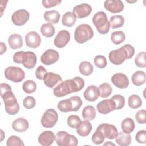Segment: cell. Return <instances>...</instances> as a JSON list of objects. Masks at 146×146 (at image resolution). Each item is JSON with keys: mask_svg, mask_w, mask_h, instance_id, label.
<instances>
[{"mask_svg": "<svg viewBox=\"0 0 146 146\" xmlns=\"http://www.w3.org/2000/svg\"><path fill=\"white\" fill-rule=\"evenodd\" d=\"M134 54V47L131 44H125L120 48L111 51L108 57L112 63L115 65H120L126 59H131Z\"/></svg>", "mask_w": 146, "mask_h": 146, "instance_id": "cell-1", "label": "cell"}, {"mask_svg": "<svg viewBox=\"0 0 146 146\" xmlns=\"http://www.w3.org/2000/svg\"><path fill=\"white\" fill-rule=\"evenodd\" d=\"M1 96L3 100L6 112L11 115L17 114L19 110V105L11 88L1 92Z\"/></svg>", "mask_w": 146, "mask_h": 146, "instance_id": "cell-2", "label": "cell"}, {"mask_svg": "<svg viewBox=\"0 0 146 146\" xmlns=\"http://www.w3.org/2000/svg\"><path fill=\"white\" fill-rule=\"evenodd\" d=\"M13 61L16 63H22L28 69L33 68L37 62L35 54L32 51H18L15 52L13 57Z\"/></svg>", "mask_w": 146, "mask_h": 146, "instance_id": "cell-3", "label": "cell"}, {"mask_svg": "<svg viewBox=\"0 0 146 146\" xmlns=\"http://www.w3.org/2000/svg\"><path fill=\"white\" fill-rule=\"evenodd\" d=\"M94 36L92 27L88 24H81L77 26L74 32V38L78 43H84Z\"/></svg>", "mask_w": 146, "mask_h": 146, "instance_id": "cell-4", "label": "cell"}, {"mask_svg": "<svg viewBox=\"0 0 146 146\" xmlns=\"http://www.w3.org/2000/svg\"><path fill=\"white\" fill-rule=\"evenodd\" d=\"M92 23L101 34H106L110 30V23L108 21L106 14L103 11H98L94 14Z\"/></svg>", "mask_w": 146, "mask_h": 146, "instance_id": "cell-5", "label": "cell"}, {"mask_svg": "<svg viewBox=\"0 0 146 146\" xmlns=\"http://www.w3.org/2000/svg\"><path fill=\"white\" fill-rule=\"evenodd\" d=\"M55 136L56 142L59 146H76L78 144L77 138L66 131H59Z\"/></svg>", "mask_w": 146, "mask_h": 146, "instance_id": "cell-6", "label": "cell"}, {"mask_svg": "<svg viewBox=\"0 0 146 146\" xmlns=\"http://www.w3.org/2000/svg\"><path fill=\"white\" fill-rule=\"evenodd\" d=\"M5 78L15 83H19L22 81L25 76L24 71L18 67L9 66L5 70Z\"/></svg>", "mask_w": 146, "mask_h": 146, "instance_id": "cell-7", "label": "cell"}, {"mask_svg": "<svg viewBox=\"0 0 146 146\" xmlns=\"http://www.w3.org/2000/svg\"><path fill=\"white\" fill-rule=\"evenodd\" d=\"M58 120V115L56 111L52 108H50L43 113L41 119V124L44 128H50L56 124Z\"/></svg>", "mask_w": 146, "mask_h": 146, "instance_id": "cell-8", "label": "cell"}, {"mask_svg": "<svg viewBox=\"0 0 146 146\" xmlns=\"http://www.w3.org/2000/svg\"><path fill=\"white\" fill-rule=\"evenodd\" d=\"M53 92L54 95L58 98L63 97L74 92L71 80L67 79L60 82L54 88Z\"/></svg>", "mask_w": 146, "mask_h": 146, "instance_id": "cell-9", "label": "cell"}, {"mask_svg": "<svg viewBox=\"0 0 146 146\" xmlns=\"http://www.w3.org/2000/svg\"><path fill=\"white\" fill-rule=\"evenodd\" d=\"M29 13L25 9H19L14 12L11 15V21L16 26H22L29 19Z\"/></svg>", "mask_w": 146, "mask_h": 146, "instance_id": "cell-10", "label": "cell"}, {"mask_svg": "<svg viewBox=\"0 0 146 146\" xmlns=\"http://www.w3.org/2000/svg\"><path fill=\"white\" fill-rule=\"evenodd\" d=\"M59 59V54L58 52L53 49H48L46 50L40 57L42 63L47 66L55 63Z\"/></svg>", "mask_w": 146, "mask_h": 146, "instance_id": "cell-11", "label": "cell"}, {"mask_svg": "<svg viewBox=\"0 0 146 146\" xmlns=\"http://www.w3.org/2000/svg\"><path fill=\"white\" fill-rule=\"evenodd\" d=\"M97 129L103 133L105 138L108 139H113L116 138L118 134L117 128L112 124L103 123L100 124L97 127Z\"/></svg>", "mask_w": 146, "mask_h": 146, "instance_id": "cell-12", "label": "cell"}, {"mask_svg": "<svg viewBox=\"0 0 146 146\" xmlns=\"http://www.w3.org/2000/svg\"><path fill=\"white\" fill-rule=\"evenodd\" d=\"M96 108L100 113L106 115L115 110L116 105L111 99H107L99 102L97 104Z\"/></svg>", "mask_w": 146, "mask_h": 146, "instance_id": "cell-13", "label": "cell"}, {"mask_svg": "<svg viewBox=\"0 0 146 146\" xmlns=\"http://www.w3.org/2000/svg\"><path fill=\"white\" fill-rule=\"evenodd\" d=\"M25 42L27 47L36 48L40 46L41 38L40 35L36 31H31L26 34L25 36Z\"/></svg>", "mask_w": 146, "mask_h": 146, "instance_id": "cell-14", "label": "cell"}, {"mask_svg": "<svg viewBox=\"0 0 146 146\" xmlns=\"http://www.w3.org/2000/svg\"><path fill=\"white\" fill-rule=\"evenodd\" d=\"M70 40V34L66 30H60L54 39V43L58 48L65 47Z\"/></svg>", "mask_w": 146, "mask_h": 146, "instance_id": "cell-15", "label": "cell"}, {"mask_svg": "<svg viewBox=\"0 0 146 146\" xmlns=\"http://www.w3.org/2000/svg\"><path fill=\"white\" fill-rule=\"evenodd\" d=\"M92 11L91 6L88 3H82L75 6L73 8L72 13L76 18H83L88 17Z\"/></svg>", "mask_w": 146, "mask_h": 146, "instance_id": "cell-16", "label": "cell"}, {"mask_svg": "<svg viewBox=\"0 0 146 146\" xmlns=\"http://www.w3.org/2000/svg\"><path fill=\"white\" fill-rule=\"evenodd\" d=\"M104 7L112 13H117L122 11L124 6L121 0H107L104 2Z\"/></svg>", "mask_w": 146, "mask_h": 146, "instance_id": "cell-17", "label": "cell"}, {"mask_svg": "<svg viewBox=\"0 0 146 146\" xmlns=\"http://www.w3.org/2000/svg\"><path fill=\"white\" fill-rule=\"evenodd\" d=\"M112 83L117 88H126L129 85V79L126 75L123 73H116L111 78Z\"/></svg>", "mask_w": 146, "mask_h": 146, "instance_id": "cell-18", "label": "cell"}, {"mask_svg": "<svg viewBox=\"0 0 146 146\" xmlns=\"http://www.w3.org/2000/svg\"><path fill=\"white\" fill-rule=\"evenodd\" d=\"M44 84L50 88H53L59 82L62 81V77L57 74L49 72H46L43 78Z\"/></svg>", "mask_w": 146, "mask_h": 146, "instance_id": "cell-19", "label": "cell"}, {"mask_svg": "<svg viewBox=\"0 0 146 146\" xmlns=\"http://www.w3.org/2000/svg\"><path fill=\"white\" fill-rule=\"evenodd\" d=\"M56 140L54 133L50 131H45L40 134L38 137V141L43 146L51 145Z\"/></svg>", "mask_w": 146, "mask_h": 146, "instance_id": "cell-20", "label": "cell"}, {"mask_svg": "<svg viewBox=\"0 0 146 146\" xmlns=\"http://www.w3.org/2000/svg\"><path fill=\"white\" fill-rule=\"evenodd\" d=\"M85 99L88 102H94L99 96L98 88L95 85L88 86L83 93Z\"/></svg>", "mask_w": 146, "mask_h": 146, "instance_id": "cell-21", "label": "cell"}, {"mask_svg": "<svg viewBox=\"0 0 146 146\" xmlns=\"http://www.w3.org/2000/svg\"><path fill=\"white\" fill-rule=\"evenodd\" d=\"M13 129L18 132H23L29 128V123L26 119L19 117L13 121L12 123Z\"/></svg>", "mask_w": 146, "mask_h": 146, "instance_id": "cell-22", "label": "cell"}, {"mask_svg": "<svg viewBox=\"0 0 146 146\" xmlns=\"http://www.w3.org/2000/svg\"><path fill=\"white\" fill-rule=\"evenodd\" d=\"M8 43L11 48L16 50L20 48L23 46L22 38L20 34H11L8 38Z\"/></svg>", "mask_w": 146, "mask_h": 146, "instance_id": "cell-23", "label": "cell"}, {"mask_svg": "<svg viewBox=\"0 0 146 146\" xmlns=\"http://www.w3.org/2000/svg\"><path fill=\"white\" fill-rule=\"evenodd\" d=\"M92 131V125L88 120L82 121L79 126L76 128L77 133L83 137L88 136Z\"/></svg>", "mask_w": 146, "mask_h": 146, "instance_id": "cell-24", "label": "cell"}, {"mask_svg": "<svg viewBox=\"0 0 146 146\" xmlns=\"http://www.w3.org/2000/svg\"><path fill=\"white\" fill-rule=\"evenodd\" d=\"M116 142L120 146H127L131 143V136L129 133L119 132L116 137Z\"/></svg>", "mask_w": 146, "mask_h": 146, "instance_id": "cell-25", "label": "cell"}, {"mask_svg": "<svg viewBox=\"0 0 146 146\" xmlns=\"http://www.w3.org/2000/svg\"><path fill=\"white\" fill-rule=\"evenodd\" d=\"M145 79V74L143 71H137L132 76V82L136 86H140L144 84Z\"/></svg>", "mask_w": 146, "mask_h": 146, "instance_id": "cell-26", "label": "cell"}, {"mask_svg": "<svg viewBox=\"0 0 146 146\" xmlns=\"http://www.w3.org/2000/svg\"><path fill=\"white\" fill-rule=\"evenodd\" d=\"M121 129L125 133H131L135 129V124L134 120L130 117H127L121 122Z\"/></svg>", "mask_w": 146, "mask_h": 146, "instance_id": "cell-27", "label": "cell"}, {"mask_svg": "<svg viewBox=\"0 0 146 146\" xmlns=\"http://www.w3.org/2000/svg\"><path fill=\"white\" fill-rule=\"evenodd\" d=\"M82 117L86 120H92L96 117V110L92 106H87L82 110Z\"/></svg>", "mask_w": 146, "mask_h": 146, "instance_id": "cell-28", "label": "cell"}, {"mask_svg": "<svg viewBox=\"0 0 146 146\" xmlns=\"http://www.w3.org/2000/svg\"><path fill=\"white\" fill-rule=\"evenodd\" d=\"M44 18L46 21L52 23H57L60 18V14L56 10L47 11L44 13Z\"/></svg>", "mask_w": 146, "mask_h": 146, "instance_id": "cell-29", "label": "cell"}, {"mask_svg": "<svg viewBox=\"0 0 146 146\" xmlns=\"http://www.w3.org/2000/svg\"><path fill=\"white\" fill-rule=\"evenodd\" d=\"M76 21V17L72 12L70 11H68L64 13L63 15L62 18V25L69 27L72 26L75 23Z\"/></svg>", "mask_w": 146, "mask_h": 146, "instance_id": "cell-30", "label": "cell"}, {"mask_svg": "<svg viewBox=\"0 0 146 146\" xmlns=\"http://www.w3.org/2000/svg\"><path fill=\"white\" fill-rule=\"evenodd\" d=\"M79 70L82 75L84 76H89L92 73L94 67L90 62L88 61H83L80 63Z\"/></svg>", "mask_w": 146, "mask_h": 146, "instance_id": "cell-31", "label": "cell"}, {"mask_svg": "<svg viewBox=\"0 0 146 146\" xmlns=\"http://www.w3.org/2000/svg\"><path fill=\"white\" fill-rule=\"evenodd\" d=\"M40 32L44 36L50 38L55 34V29L52 24L51 23H46L42 25L40 27Z\"/></svg>", "mask_w": 146, "mask_h": 146, "instance_id": "cell-32", "label": "cell"}, {"mask_svg": "<svg viewBox=\"0 0 146 146\" xmlns=\"http://www.w3.org/2000/svg\"><path fill=\"white\" fill-rule=\"evenodd\" d=\"M57 107L59 110L62 112H68L72 111V104L70 98L60 101L58 103Z\"/></svg>", "mask_w": 146, "mask_h": 146, "instance_id": "cell-33", "label": "cell"}, {"mask_svg": "<svg viewBox=\"0 0 146 146\" xmlns=\"http://www.w3.org/2000/svg\"><path fill=\"white\" fill-rule=\"evenodd\" d=\"M98 89L99 91V96L103 98H107L112 92V87L107 83H104L99 85Z\"/></svg>", "mask_w": 146, "mask_h": 146, "instance_id": "cell-34", "label": "cell"}, {"mask_svg": "<svg viewBox=\"0 0 146 146\" xmlns=\"http://www.w3.org/2000/svg\"><path fill=\"white\" fill-rule=\"evenodd\" d=\"M112 42L115 44H119L123 43L125 39V35L122 31H116L112 32L111 35Z\"/></svg>", "mask_w": 146, "mask_h": 146, "instance_id": "cell-35", "label": "cell"}, {"mask_svg": "<svg viewBox=\"0 0 146 146\" xmlns=\"http://www.w3.org/2000/svg\"><path fill=\"white\" fill-rule=\"evenodd\" d=\"M110 26L112 29L119 28L123 26L124 23V18L120 15H113L110 18Z\"/></svg>", "mask_w": 146, "mask_h": 146, "instance_id": "cell-36", "label": "cell"}, {"mask_svg": "<svg viewBox=\"0 0 146 146\" xmlns=\"http://www.w3.org/2000/svg\"><path fill=\"white\" fill-rule=\"evenodd\" d=\"M128 106L132 109H137L142 105V100L137 95H132L128 99Z\"/></svg>", "mask_w": 146, "mask_h": 146, "instance_id": "cell-37", "label": "cell"}, {"mask_svg": "<svg viewBox=\"0 0 146 146\" xmlns=\"http://www.w3.org/2000/svg\"><path fill=\"white\" fill-rule=\"evenodd\" d=\"M36 84L34 80H26L22 85L23 91L27 94H31L34 92L36 90Z\"/></svg>", "mask_w": 146, "mask_h": 146, "instance_id": "cell-38", "label": "cell"}, {"mask_svg": "<svg viewBox=\"0 0 146 146\" xmlns=\"http://www.w3.org/2000/svg\"><path fill=\"white\" fill-rule=\"evenodd\" d=\"M72 84L73 86L74 92L80 91L84 86V81L83 78L79 76H76L71 79Z\"/></svg>", "mask_w": 146, "mask_h": 146, "instance_id": "cell-39", "label": "cell"}, {"mask_svg": "<svg viewBox=\"0 0 146 146\" xmlns=\"http://www.w3.org/2000/svg\"><path fill=\"white\" fill-rule=\"evenodd\" d=\"M82 120L80 118L75 115H72L68 117L67 123L68 125L72 128H77L80 124Z\"/></svg>", "mask_w": 146, "mask_h": 146, "instance_id": "cell-40", "label": "cell"}, {"mask_svg": "<svg viewBox=\"0 0 146 146\" xmlns=\"http://www.w3.org/2000/svg\"><path fill=\"white\" fill-rule=\"evenodd\" d=\"M146 53L144 51L140 52L136 55L135 59V64L140 68H144L146 67V60H145Z\"/></svg>", "mask_w": 146, "mask_h": 146, "instance_id": "cell-41", "label": "cell"}, {"mask_svg": "<svg viewBox=\"0 0 146 146\" xmlns=\"http://www.w3.org/2000/svg\"><path fill=\"white\" fill-rule=\"evenodd\" d=\"M115 103L116 108L115 110H121L125 104V98L121 95H115L111 98Z\"/></svg>", "mask_w": 146, "mask_h": 146, "instance_id": "cell-42", "label": "cell"}, {"mask_svg": "<svg viewBox=\"0 0 146 146\" xmlns=\"http://www.w3.org/2000/svg\"><path fill=\"white\" fill-rule=\"evenodd\" d=\"M104 136L103 134V133L99 129H96V131L94 133V134L92 136V141L95 144H100L103 143L104 141Z\"/></svg>", "mask_w": 146, "mask_h": 146, "instance_id": "cell-43", "label": "cell"}, {"mask_svg": "<svg viewBox=\"0 0 146 146\" xmlns=\"http://www.w3.org/2000/svg\"><path fill=\"white\" fill-rule=\"evenodd\" d=\"M6 145L7 146H14V145H19V146H23L24 143L22 141V140L15 135L10 136L6 141Z\"/></svg>", "mask_w": 146, "mask_h": 146, "instance_id": "cell-44", "label": "cell"}, {"mask_svg": "<svg viewBox=\"0 0 146 146\" xmlns=\"http://www.w3.org/2000/svg\"><path fill=\"white\" fill-rule=\"evenodd\" d=\"M94 62L96 67L99 68H104L107 64L106 58L103 55H97L94 58Z\"/></svg>", "mask_w": 146, "mask_h": 146, "instance_id": "cell-45", "label": "cell"}, {"mask_svg": "<svg viewBox=\"0 0 146 146\" xmlns=\"http://www.w3.org/2000/svg\"><path fill=\"white\" fill-rule=\"evenodd\" d=\"M72 104V111H77L82 106L83 102L78 96H73L70 98Z\"/></svg>", "mask_w": 146, "mask_h": 146, "instance_id": "cell-46", "label": "cell"}, {"mask_svg": "<svg viewBox=\"0 0 146 146\" xmlns=\"http://www.w3.org/2000/svg\"><path fill=\"white\" fill-rule=\"evenodd\" d=\"M36 102L34 97L31 96H26L23 101V105L26 109H31L35 106Z\"/></svg>", "mask_w": 146, "mask_h": 146, "instance_id": "cell-47", "label": "cell"}, {"mask_svg": "<svg viewBox=\"0 0 146 146\" xmlns=\"http://www.w3.org/2000/svg\"><path fill=\"white\" fill-rule=\"evenodd\" d=\"M136 121L139 124H144L146 123V111L145 110H139L137 112L135 115Z\"/></svg>", "mask_w": 146, "mask_h": 146, "instance_id": "cell-48", "label": "cell"}, {"mask_svg": "<svg viewBox=\"0 0 146 146\" xmlns=\"http://www.w3.org/2000/svg\"><path fill=\"white\" fill-rule=\"evenodd\" d=\"M136 140L141 144H144L146 142V131L145 130H140L137 132L135 136Z\"/></svg>", "mask_w": 146, "mask_h": 146, "instance_id": "cell-49", "label": "cell"}, {"mask_svg": "<svg viewBox=\"0 0 146 146\" xmlns=\"http://www.w3.org/2000/svg\"><path fill=\"white\" fill-rule=\"evenodd\" d=\"M62 1L59 0H43L42 3L45 8H50L57 6L61 3Z\"/></svg>", "mask_w": 146, "mask_h": 146, "instance_id": "cell-50", "label": "cell"}, {"mask_svg": "<svg viewBox=\"0 0 146 146\" xmlns=\"http://www.w3.org/2000/svg\"><path fill=\"white\" fill-rule=\"evenodd\" d=\"M46 72V69L43 66H39L35 70V76L38 79L42 80Z\"/></svg>", "mask_w": 146, "mask_h": 146, "instance_id": "cell-51", "label": "cell"}, {"mask_svg": "<svg viewBox=\"0 0 146 146\" xmlns=\"http://www.w3.org/2000/svg\"><path fill=\"white\" fill-rule=\"evenodd\" d=\"M7 47L6 44L3 42L1 43V55H2L5 52H6Z\"/></svg>", "mask_w": 146, "mask_h": 146, "instance_id": "cell-52", "label": "cell"}, {"mask_svg": "<svg viewBox=\"0 0 146 146\" xmlns=\"http://www.w3.org/2000/svg\"><path fill=\"white\" fill-rule=\"evenodd\" d=\"M1 141H2V140L3 139L4 137H5V134H4V133H3V131L2 129L1 130Z\"/></svg>", "mask_w": 146, "mask_h": 146, "instance_id": "cell-53", "label": "cell"}, {"mask_svg": "<svg viewBox=\"0 0 146 146\" xmlns=\"http://www.w3.org/2000/svg\"><path fill=\"white\" fill-rule=\"evenodd\" d=\"M113 145V146H115V144L112 143H109V142H107L106 143H104L103 144V145Z\"/></svg>", "mask_w": 146, "mask_h": 146, "instance_id": "cell-54", "label": "cell"}]
</instances>
